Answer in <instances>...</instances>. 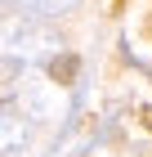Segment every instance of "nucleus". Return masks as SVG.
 I'll use <instances>...</instances> for the list:
<instances>
[{"mask_svg": "<svg viewBox=\"0 0 152 157\" xmlns=\"http://www.w3.org/2000/svg\"><path fill=\"white\" fill-rule=\"evenodd\" d=\"M45 72H49V81H54V85H72L76 76H81V59L63 49V54H54V59L45 63Z\"/></svg>", "mask_w": 152, "mask_h": 157, "instance_id": "nucleus-4", "label": "nucleus"}, {"mask_svg": "<svg viewBox=\"0 0 152 157\" xmlns=\"http://www.w3.org/2000/svg\"><path fill=\"white\" fill-rule=\"evenodd\" d=\"M0 126H5V157H18V153L27 148V139H32V126L18 117V103H5Z\"/></svg>", "mask_w": 152, "mask_h": 157, "instance_id": "nucleus-2", "label": "nucleus"}, {"mask_svg": "<svg viewBox=\"0 0 152 157\" xmlns=\"http://www.w3.org/2000/svg\"><path fill=\"white\" fill-rule=\"evenodd\" d=\"M143 121H148V126H152V108H148V112H143Z\"/></svg>", "mask_w": 152, "mask_h": 157, "instance_id": "nucleus-5", "label": "nucleus"}, {"mask_svg": "<svg viewBox=\"0 0 152 157\" xmlns=\"http://www.w3.org/2000/svg\"><path fill=\"white\" fill-rule=\"evenodd\" d=\"M9 9H27L36 13V18H63V13H72L81 0H5Z\"/></svg>", "mask_w": 152, "mask_h": 157, "instance_id": "nucleus-3", "label": "nucleus"}, {"mask_svg": "<svg viewBox=\"0 0 152 157\" xmlns=\"http://www.w3.org/2000/svg\"><path fill=\"white\" fill-rule=\"evenodd\" d=\"M63 45L67 40L54 32V27H45V23H23V27H13L9 32V59H23V67L27 63H49L54 54H63Z\"/></svg>", "mask_w": 152, "mask_h": 157, "instance_id": "nucleus-1", "label": "nucleus"}]
</instances>
